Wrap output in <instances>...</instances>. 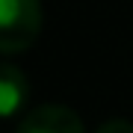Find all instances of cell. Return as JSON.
<instances>
[{
	"label": "cell",
	"mask_w": 133,
	"mask_h": 133,
	"mask_svg": "<svg viewBox=\"0 0 133 133\" xmlns=\"http://www.w3.org/2000/svg\"><path fill=\"white\" fill-rule=\"evenodd\" d=\"M42 0H0V53L33 48L42 33Z\"/></svg>",
	"instance_id": "obj_1"
},
{
	"label": "cell",
	"mask_w": 133,
	"mask_h": 133,
	"mask_svg": "<svg viewBox=\"0 0 133 133\" xmlns=\"http://www.w3.org/2000/svg\"><path fill=\"white\" fill-rule=\"evenodd\" d=\"M15 133H86V127L74 109L62 104H42L18 121Z\"/></svg>",
	"instance_id": "obj_2"
},
{
	"label": "cell",
	"mask_w": 133,
	"mask_h": 133,
	"mask_svg": "<svg viewBox=\"0 0 133 133\" xmlns=\"http://www.w3.org/2000/svg\"><path fill=\"white\" fill-rule=\"evenodd\" d=\"M30 101V83L18 65L0 62V118H12Z\"/></svg>",
	"instance_id": "obj_3"
},
{
	"label": "cell",
	"mask_w": 133,
	"mask_h": 133,
	"mask_svg": "<svg viewBox=\"0 0 133 133\" xmlns=\"http://www.w3.org/2000/svg\"><path fill=\"white\" fill-rule=\"evenodd\" d=\"M95 133H133V124L124 121V118H109V121L101 124Z\"/></svg>",
	"instance_id": "obj_4"
}]
</instances>
